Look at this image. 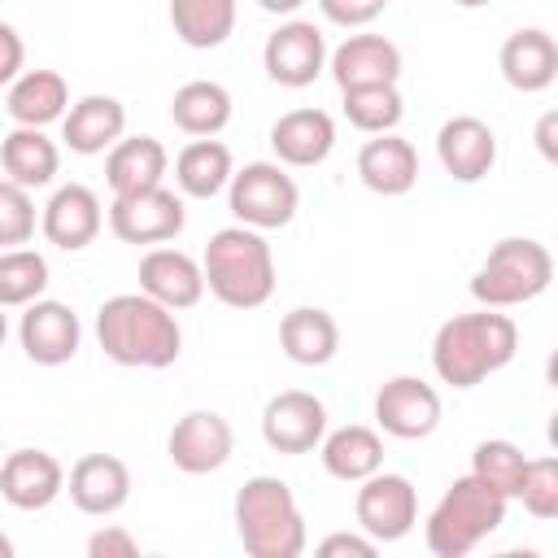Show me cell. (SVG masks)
<instances>
[{
  "label": "cell",
  "mask_w": 558,
  "mask_h": 558,
  "mask_svg": "<svg viewBox=\"0 0 558 558\" xmlns=\"http://www.w3.org/2000/svg\"><path fill=\"white\" fill-rule=\"evenodd\" d=\"M96 340L109 362L118 366H144V371H166L183 353V331L174 310L144 292H118L100 305L96 314Z\"/></svg>",
  "instance_id": "6da1fadb"
},
{
  "label": "cell",
  "mask_w": 558,
  "mask_h": 558,
  "mask_svg": "<svg viewBox=\"0 0 558 558\" xmlns=\"http://www.w3.org/2000/svg\"><path fill=\"white\" fill-rule=\"evenodd\" d=\"M514 349H519L514 318L484 305V310H471V314H453L436 327L432 371L440 375V384L475 388L488 375H497L501 366H510Z\"/></svg>",
  "instance_id": "7a4b0ae2"
},
{
  "label": "cell",
  "mask_w": 558,
  "mask_h": 558,
  "mask_svg": "<svg viewBox=\"0 0 558 558\" xmlns=\"http://www.w3.org/2000/svg\"><path fill=\"white\" fill-rule=\"evenodd\" d=\"M201 275H205V288L227 310H257L275 292V253L262 231H253L244 222L222 227L205 244Z\"/></svg>",
  "instance_id": "3957f363"
},
{
  "label": "cell",
  "mask_w": 558,
  "mask_h": 558,
  "mask_svg": "<svg viewBox=\"0 0 558 558\" xmlns=\"http://www.w3.org/2000/svg\"><path fill=\"white\" fill-rule=\"evenodd\" d=\"M235 532L253 558H296L305 549V519L279 475H253L235 493Z\"/></svg>",
  "instance_id": "277c9868"
},
{
  "label": "cell",
  "mask_w": 558,
  "mask_h": 558,
  "mask_svg": "<svg viewBox=\"0 0 558 558\" xmlns=\"http://www.w3.org/2000/svg\"><path fill=\"white\" fill-rule=\"evenodd\" d=\"M506 497L497 488H488L484 480H475L471 471L458 475L445 497L436 501V510L427 514V549L436 558H462L471 554L484 536H493L506 523Z\"/></svg>",
  "instance_id": "5b68a950"
},
{
  "label": "cell",
  "mask_w": 558,
  "mask_h": 558,
  "mask_svg": "<svg viewBox=\"0 0 558 558\" xmlns=\"http://www.w3.org/2000/svg\"><path fill=\"white\" fill-rule=\"evenodd\" d=\"M549 283H554L549 248L527 235H506L488 248V257L471 275V296L488 310H510V305L536 301Z\"/></svg>",
  "instance_id": "8992f818"
},
{
  "label": "cell",
  "mask_w": 558,
  "mask_h": 558,
  "mask_svg": "<svg viewBox=\"0 0 558 558\" xmlns=\"http://www.w3.org/2000/svg\"><path fill=\"white\" fill-rule=\"evenodd\" d=\"M227 205L231 214L253 227V231H275V227H288L296 218V205H301V192H296V179L279 166V161H248L244 170L231 174L227 183Z\"/></svg>",
  "instance_id": "52a82bcc"
},
{
  "label": "cell",
  "mask_w": 558,
  "mask_h": 558,
  "mask_svg": "<svg viewBox=\"0 0 558 558\" xmlns=\"http://www.w3.org/2000/svg\"><path fill=\"white\" fill-rule=\"evenodd\" d=\"M357 497H353V514H357V527L375 541V545H392L401 536H410L414 519H418V493L405 475L397 471H375L366 480H357Z\"/></svg>",
  "instance_id": "ba28073f"
},
{
  "label": "cell",
  "mask_w": 558,
  "mask_h": 558,
  "mask_svg": "<svg viewBox=\"0 0 558 558\" xmlns=\"http://www.w3.org/2000/svg\"><path fill=\"white\" fill-rule=\"evenodd\" d=\"M183 222H187L183 196L161 183L148 192L113 196V205H109V231L122 244H166L183 231Z\"/></svg>",
  "instance_id": "9c48e42d"
},
{
  "label": "cell",
  "mask_w": 558,
  "mask_h": 558,
  "mask_svg": "<svg viewBox=\"0 0 558 558\" xmlns=\"http://www.w3.org/2000/svg\"><path fill=\"white\" fill-rule=\"evenodd\" d=\"M375 423L397 440H423L440 427V392L418 375H392L375 392Z\"/></svg>",
  "instance_id": "30bf717a"
},
{
  "label": "cell",
  "mask_w": 558,
  "mask_h": 558,
  "mask_svg": "<svg viewBox=\"0 0 558 558\" xmlns=\"http://www.w3.org/2000/svg\"><path fill=\"white\" fill-rule=\"evenodd\" d=\"M231 449H235V432L218 410H187L166 436V458L183 475H209L227 466Z\"/></svg>",
  "instance_id": "8fae6325"
},
{
  "label": "cell",
  "mask_w": 558,
  "mask_h": 558,
  "mask_svg": "<svg viewBox=\"0 0 558 558\" xmlns=\"http://www.w3.org/2000/svg\"><path fill=\"white\" fill-rule=\"evenodd\" d=\"M323 432H327V405L305 388L275 392L262 410V440L275 453H314Z\"/></svg>",
  "instance_id": "7c38bea8"
},
{
  "label": "cell",
  "mask_w": 558,
  "mask_h": 558,
  "mask_svg": "<svg viewBox=\"0 0 558 558\" xmlns=\"http://www.w3.org/2000/svg\"><path fill=\"white\" fill-rule=\"evenodd\" d=\"M262 65L279 87H310L327 70V39L314 22H279V31L262 48Z\"/></svg>",
  "instance_id": "4fadbf2b"
},
{
  "label": "cell",
  "mask_w": 558,
  "mask_h": 558,
  "mask_svg": "<svg viewBox=\"0 0 558 558\" xmlns=\"http://www.w3.org/2000/svg\"><path fill=\"white\" fill-rule=\"evenodd\" d=\"M17 340H22V353L35 362V366H61L78 353L83 344V327H78V314L65 305V301H31L22 323H17Z\"/></svg>",
  "instance_id": "5bb4252c"
},
{
  "label": "cell",
  "mask_w": 558,
  "mask_h": 558,
  "mask_svg": "<svg viewBox=\"0 0 558 558\" xmlns=\"http://www.w3.org/2000/svg\"><path fill=\"white\" fill-rule=\"evenodd\" d=\"M100 222H105V209H100V196L87 187V183H65L48 196L44 214H39V231L48 244L65 248V253H78L87 248L96 235H100Z\"/></svg>",
  "instance_id": "9a60e30c"
},
{
  "label": "cell",
  "mask_w": 558,
  "mask_h": 558,
  "mask_svg": "<svg viewBox=\"0 0 558 558\" xmlns=\"http://www.w3.org/2000/svg\"><path fill=\"white\" fill-rule=\"evenodd\" d=\"M65 493V466L48 449H13L0 462V497L13 510H44Z\"/></svg>",
  "instance_id": "2e32d148"
},
{
  "label": "cell",
  "mask_w": 558,
  "mask_h": 558,
  "mask_svg": "<svg viewBox=\"0 0 558 558\" xmlns=\"http://www.w3.org/2000/svg\"><path fill=\"white\" fill-rule=\"evenodd\" d=\"M436 157H440L449 179L480 183L497 161V135H493V126L484 118L458 113L436 131Z\"/></svg>",
  "instance_id": "e0dca14e"
},
{
  "label": "cell",
  "mask_w": 558,
  "mask_h": 558,
  "mask_svg": "<svg viewBox=\"0 0 558 558\" xmlns=\"http://www.w3.org/2000/svg\"><path fill=\"white\" fill-rule=\"evenodd\" d=\"M140 292L166 310H192L205 296L201 262L183 248H148L140 257Z\"/></svg>",
  "instance_id": "ac0fdd59"
},
{
  "label": "cell",
  "mask_w": 558,
  "mask_h": 558,
  "mask_svg": "<svg viewBox=\"0 0 558 558\" xmlns=\"http://www.w3.org/2000/svg\"><path fill=\"white\" fill-rule=\"evenodd\" d=\"M65 488H70V501L83 514L105 519V514H118L126 506V497H131V471L113 453H83L70 466Z\"/></svg>",
  "instance_id": "d6986e66"
},
{
  "label": "cell",
  "mask_w": 558,
  "mask_h": 558,
  "mask_svg": "<svg viewBox=\"0 0 558 558\" xmlns=\"http://www.w3.org/2000/svg\"><path fill=\"white\" fill-rule=\"evenodd\" d=\"M497 65H501V78H506L514 92L536 96V92L554 87V78H558V44H554V35L541 31V26H519V31L501 44Z\"/></svg>",
  "instance_id": "ffe728a7"
},
{
  "label": "cell",
  "mask_w": 558,
  "mask_h": 558,
  "mask_svg": "<svg viewBox=\"0 0 558 558\" xmlns=\"http://www.w3.org/2000/svg\"><path fill=\"white\" fill-rule=\"evenodd\" d=\"M270 148H275L279 166H292V170L323 166L336 148V122L323 109H288L270 126Z\"/></svg>",
  "instance_id": "44dd1931"
},
{
  "label": "cell",
  "mask_w": 558,
  "mask_h": 558,
  "mask_svg": "<svg viewBox=\"0 0 558 558\" xmlns=\"http://www.w3.org/2000/svg\"><path fill=\"white\" fill-rule=\"evenodd\" d=\"M122 131H126V105L113 96H100V92L74 100L61 118V140L78 157H96V153L113 148L122 140Z\"/></svg>",
  "instance_id": "7402d4cb"
},
{
  "label": "cell",
  "mask_w": 558,
  "mask_h": 558,
  "mask_svg": "<svg viewBox=\"0 0 558 558\" xmlns=\"http://www.w3.org/2000/svg\"><path fill=\"white\" fill-rule=\"evenodd\" d=\"M357 179L375 196H405L418 183V153L397 131H384L357 148Z\"/></svg>",
  "instance_id": "603a6c76"
},
{
  "label": "cell",
  "mask_w": 558,
  "mask_h": 558,
  "mask_svg": "<svg viewBox=\"0 0 558 558\" xmlns=\"http://www.w3.org/2000/svg\"><path fill=\"white\" fill-rule=\"evenodd\" d=\"M327 70L336 87H362V83H397L401 78V48L384 35H349L331 57Z\"/></svg>",
  "instance_id": "cb8c5ba5"
},
{
  "label": "cell",
  "mask_w": 558,
  "mask_h": 558,
  "mask_svg": "<svg viewBox=\"0 0 558 558\" xmlns=\"http://www.w3.org/2000/svg\"><path fill=\"white\" fill-rule=\"evenodd\" d=\"M166 148L161 140L153 135H131V140H118L105 157V183L113 196H131V192H148L166 179Z\"/></svg>",
  "instance_id": "d4e9b609"
},
{
  "label": "cell",
  "mask_w": 558,
  "mask_h": 558,
  "mask_svg": "<svg viewBox=\"0 0 558 558\" xmlns=\"http://www.w3.org/2000/svg\"><path fill=\"white\" fill-rule=\"evenodd\" d=\"M279 349L296 366H327L340 349V327L327 310L318 305H296L279 323Z\"/></svg>",
  "instance_id": "484cf974"
},
{
  "label": "cell",
  "mask_w": 558,
  "mask_h": 558,
  "mask_svg": "<svg viewBox=\"0 0 558 558\" xmlns=\"http://www.w3.org/2000/svg\"><path fill=\"white\" fill-rule=\"evenodd\" d=\"M65 109H70V87L57 70H26L9 83L4 113L17 126H48V122L65 118Z\"/></svg>",
  "instance_id": "4316f807"
},
{
  "label": "cell",
  "mask_w": 558,
  "mask_h": 558,
  "mask_svg": "<svg viewBox=\"0 0 558 558\" xmlns=\"http://www.w3.org/2000/svg\"><path fill=\"white\" fill-rule=\"evenodd\" d=\"M318 453H323L327 475L344 480V484H357V480H366V475H375L384 466V440H379L375 427H362V423L323 432Z\"/></svg>",
  "instance_id": "83f0119b"
},
{
  "label": "cell",
  "mask_w": 558,
  "mask_h": 558,
  "mask_svg": "<svg viewBox=\"0 0 558 558\" xmlns=\"http://www.w3.org/2000/svg\"><path fill=\"white\" fill-rule=\"evenodd\" d=\"M0 166H4V179L22 187H44L61 170V148L44 135V126H13L0 140Z\"/></svg>",
  "instance_id": "f1b7e54d"
},
{
  "label": "cell",
  "mask_w": 558,
  "mask_h": 558,
  "mask_svg": "<svg viewBox=\"0 0 558 558\" xmlns=\"http://www.w3.org/2000/svg\"><path fill=\"white\" fill-rule=\"evenodd\" d=\"M170 122L192 135V140H205V135H218L227 122H231V92L214 78H192L174 92L170 100Z\"/></svg>",
  "instance_id": "f546056e"
},
{
  "label": "cell",
  "mask_w": 558,
  "mask_h": 558,
  "mask_svg": "<svg viewBox=\"0 0 558 558\" xmlns=\"http://www.w3.org/2000/svg\"><path fill=\"white\" fill-rule=\"evenodd\" d=\"M231 174H235L231 148H227L222 140H214V135L192 140V144L174 157V183H179V192L192 196V201L218 196V192L231 183Z\"/></svg>",
  "instance_id": "4dcf8cb0"
},
{
  "label": "cell",
  "mask_w": 558,
  "mask_h": 558,
  "mask_svg": "<svg viewBox=\"0 0 558 558\" xmlns=\"http://www.w3.org/2000/svg\"><path fill=\"white\" fill-rule=\"evenodd\" d=\"M240 0H170V26L187 48H218L235 31Z\"/></svg>",
  "instance_id": "1f68e13d"
},
{
  "label": "cell",
  "mask_w": 558,
  "mask_h": 558,
  "mask_svg": "<svg viewBox=\"0 0 558 558\" xmlns=\"http://www.w3.org/2000/svg\"><path fill=\"white\" fill-rule=\"evenodd\" d=\"M340 105H344V118L366 131V135H384V131H397L401 113H405V100L397 92V83H362V87H340Z\"/></svg>",
  "instance_id": "d6a6232c"
},
{
  "label": "cell",
  "mask_w": 558,
  "mask_h": 558,
  "mask_svg": "<svg viewBox=\"0 0 558 558\" xmlns=\"http://www.w3.org/2000/svg\"><path fill=\"white\" fill-rule=\"evenodd\" d=\"M48 288V262L35 248H4L0 253V310L9 305H31Z\"/></svg>",
  "instance_id": "836d02e7"
},
{
  "label": "cell",
  "mask_w": 558,
  "mask_h": 558,
  "mask_svg": "<svg viewBox=\"0 0 558 558\" xmlns=\"http://www.w3.org/2000/svg\"><path fill=\"white\" fill-rule=\"evenodd\" d=\"M523 449L514 440H480L475 453H471V475L484 480L488 488H497L506 501L519 497V484H523Z\"/></svg>",
  "instance_id": "e575fe53"
},
{
  "label": "cell",
  "mask_w": 558,
  "mask_h": 558,
  "mask_svg": "<svg viewBox=\"0 0 558 558\" xmlns=\"http://www.w3.org/2000/svg\"><path fill=\"white\" fill-rule=\"evenodd\" d=\"M523 510L532 519H554L558 514V458H527L523 466V484H519V497Z\"/></svg>",
  "instance_id": "d590c367"
},
{
  "label": "cell",
  "mask_w": 558,
  "mask_h": 558,
  "mask_svg": "<svg viewBox=\"0 0 558 558\" xmlns=\"http://www.w3.org/2000/svg\"><path fill=\"white\" fill-rule=\"evenodd\" d=\"M35 235V201L31 187L0 179V248H17Z\"/></svg>",
  "instance_id": "8d00e7d4"
},
{
  "label": "cell",
  "mask_w": 558,
  "mask_h": 558,
  "mask_svg": "<svg viewBox=\"0 0 558 558\" xmlns=\"http://www.w3.org/2000/svg\"><path fill=\"white\" fill-rule=\"evenodd\" d=\"M318 9L336 26H366L388 9V0H318Z\"/></svg>",
  "instance_id": "74e56055"
},
{
  "label": "cell",
  "mask_w": 558,
  "mask_h": 558,
  "mask_svg": "<svg viewBox=\"0 0 558 558\" xmlns=\"http://www.w3.org/2000/svg\"><path fill=\"white\" fill-rule=\"evenodd\" d=\"M87 554L92 558H135L140 554V541L126 532V527H100V532H92L87 536Z\"/></svg>",
  "instance_id": "f35d334b"
},
{
  "label": "cell",
  "mask_w": 558,
  "mask_h": 558,
  "mask_svg": "<svg viewBox=\"0 0 558 558\" xmlns=\"http://www.w3.org/2000/svg\"><path fill=\"white\" fill-rule=\"evenodd\" d=\"M22 65H26V44L9 22H0V87H9L22 74Z\"/></svg>",
  "instance_id": "ab89813d"
},
{
  "label": "cell",
  "mask_w": 558,
  "mask_h": 558,
  "mask_svg": "<svg viewBox=\"0 0 558 558\" xmlns=\"http://www.w3.org/2000/svg\"><path fill=\"white\" fill-rule=\"evenodd\" d=\"M375 549H379V545H375L366 532H362V536H357V532H331V536H323V541H318V554H323V558H336V554L371 558Z\"/></svg>",
  "instance_id": "60d3db41"
},
{
  "label": "cell",
  "mask_w": 558,
  "mask_h": 558,
  "mask_svg": "<svg viewBox=\"0 0 558 558\" xmlns=\"http://www.w3.org/2000/svg\"><path fill=\"white\" fill-rule=\"evenodd\" d=\"M554 140H558V113L549 109V113L536 122V144H541V157H545V161H558V144H554Z\"/></svg>",
  "instance_id": "b9f144b4"
},
{
  "label": "cell",
  "mask_w": 558,
  "mask_h": 558,
  "mask_svg": "<svg viewBox=\"0 0 558 558\" xmlns=\"http://www.w3.org/2000/svg\"><path fill=\"white\" fill-rule=\"evenodd\" d=\"M257 4H262L266 13H279V17H283V13H296L305 0H257Z\"/></svg>",
  "instance_id": "7bdbcfd3"
},
{
  "label": "cell",
  "mask_w": 558,
  "mask_h": 558,
  "mask_svg": "<svg viewBox=\"0 0 558 558\" xmlns=\"http://www.w3.org/2000/svg\"><path fill=\"white\" fill-rule=\"evenodd\" d=\"M0 558H13V541L0 532Z\"/></svg>",
  "instance_id": "ee69618b"
},
{
  "label": "cell",
  "mask_w": 558,
  "mask_h": 558,
  "mask_svg": "<svg viewBox=\"0 0 558 558\" xmlns=\"http://www.w3.org/2000/svg\"><path fill=\"white\" fill-rule=\"evenodd\" d=\"M453 4H462V9H480V4H493V0H453Z\"/></svg>",
  "instance_id": "f6af8a7d"
},
{
  "label": "cell",
  "mask_w": 558,
  "mask_h": 558,
  "mask_svg": "<svg viewBox=\"0 0 558 558\" xmlns=\"http://www.w3.org/2000/svg\"><path fill=\"white\" fill-rule=\"evenodd\" d=\"M4 336H9V318L0 314V344H4Z\"/></svg>",
  "instance_id": "bcb514c9"
}]
</instances>
